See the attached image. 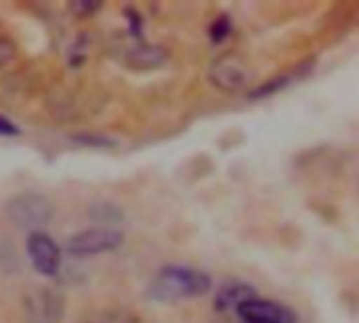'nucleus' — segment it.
I'll use <instances>...</instances> for the list:
<instances>
[{"label": "nucleus", "instance_id": "nucleus-1", "mask_svg": "<svg viewBox=\"0 0 359 323\" xmlns=\"http://www.w3.org/2000/svg\"><path fill=\"white\" fill-rule=\"evenodd\" d=\"M212 290V277L196 267L164 265L151 280L147 296L154 303L172 305L189 298H202Z\"/></svg>", "mask_w": 359, "mask_h": 323}, {"label": "nucleus", "instance_id": "nucleus-2", "mask_svg": "<svg viewBox=\"0 0 359 323\" xmlns=\"http://www.w3.org/2000/svg\"><path fill=\"white\" fill-rule=\"evenodd\" d=\"M6 214L15 227L32 233V231H42V227H46L50 223L55 210H53V204L44 195L25 191V193H17L15 198L8 200Z\"/></svg>", "mask_w": 359, "mask_h": 323}, {"label": "nucleus", "instance_id": "nucleus-3", "mask_svg": "<svg viewBox=\"0 0 359 323\" xmlns=\"http://www.w3.org/2000/svg\"><path fill=\"white\" fill-rule=\"evenodd\" d=\"M124 244V235L111 227H90L80 233H74L65 242V252L74 259L99 256L105 252H114Z\"/></svg>", "mask_w": 359, "mask_h": 323}, {"label": "nucleus", "instance_id": "nucleus-4", "mask_svg": "<svg viewBox=\"0 0 359 323\" xmlns=\"http://www.w3.org/2000/svg\"><path fill=\"white\" fill-rule=\"evenodd\" d=\"M23 315L27 323H61L65 315V296L50 286L34 288L23 296Z\"/></svg>", "mask_w": 359, "mask_h": 323}, {"label": "nucleus", "instance_id": "nucleus-5", "mask_svg": "<svg viewBox=\"0 0 359 323\" xmlns=\"http://www.w3.org/2000/svg\"><path fill=\"white\" fill-rule=\"evenodd\" d=\"M208 78L219 90L238 92L248 84L250 69H248V63L236 50H229L212 61V65L208 69Z\"/></svg>", "mask_w": 359, "mask_h": 323}, {"label": "nucleus", "instance_id": "nucleus-6", "mask_svg": "<svg viewBox=\"0 0 359 323\" xmlns=\"http://www.w3.org/2000/svg\"><path fill=\"white\" fill-rule=\"evenodd\" d=\"M25 252L36 273L55 277L61 269V250L46 231H32L25 240Z\"/></svg>", "mask_w": 359, "mask_h": 323}, {"label": "nucleus", "instance_id": "nucleus-7", "mask_svg": "<svg viewBox=\"0 0 359 323\" xmlns=\"http://www.w3.org/2000/svg\"><path fill=\"white\" fill-rule=\"evenodd\" d=\"M236 313L244 323H299V315L290 307L259 296L240 305Z\"/></svg>", "mask_w": 359, "mask_h": 323}, {"label": "nucleus", "instance_id": "nucleus-8", "mask_svg": "<svg viewBox=\"0 0 359 323\" xmlns=\"http://www.w3.org/2000/svg\"><path fill=\"white\" fill-rule=\"evenodd\" d=\"M257 298V290L250 286V284H244V282H225L217 294H215V311L217 313H227V311H236L240 305H244L246 301H252Z\"/></svg>", "mask_w": 359, "mask_h": 323}, {"label": "nucleus", "instance_id": "nucleus-9", "mask_svg": "<svg viewBox=\"0 0 359 323\" xmlns=\"http://www.w3.org/2000/svg\"><path fill=\"white\" fill-rule=\"evenodd\" d=\"M166 57H168L166 48L147 44L143 40V42H137V46H133L128 50L126 63L130 67H135V69H156V67H160L166 61Z\"/></svg>", "mask_w": 359, "mask_h": 323}, {"label": "nucleus", "instance_id": "nucleus-10", "mask_svg": "<svg viewBox=\"0 0 359 323\" xmlns=\"http://www.w3.org/2000/svg\"><path fill=\"white\" fill-rule=\"evenodd\" d=\"M311 65H313V61H305L301 67H294L290 74H282V76H278V78H273V80L263 82L261 86H257V88H252V90L248 92V99H252V101H255V99H265V97H271V95L284 90L286 86H290V82H294L297 78L309 74V71H311Z\"/></svg>", "mask_w": 359, "mask_h": 323}, {"label": "nucleus", "instance_id": "nucleus-11", "mask_svg": "<svg viewBox=\"0 0 359 323\" xmlns=\"http://www.w3.org/2000/svg\"><path fill=\"white\" fill-rule=\"evenodd\" d=\"M88 217L95 223H99V227H111V225H116V223H120L124 219V212L111 202H95L88 208Z\"/></svg>", "mask_w": 359, "mask_h": 323}, {"label": "nucleus", "instance_id": "nucleus-12", "mask_svg": "<svg viewBox=\"0 0 359 323\" xmlns=\"http://www.w3.org/2000/svg\"><path fill=\"white\" fill-rule=\"evenodd\" d=\"M80 323H141V319L128 309H103L82 317Z\"/></svg>", "mask_w": 359, "mask_h": 323}, {"label": "nucleus", "instance_id": "nucleus-13", "mask_svg": "<svg viewBox=\"0 0 359 323\" xmlns=\"http://www.w3.org/2000/svg\"><path fill=\"white\" fill-rule=\"evenodd\" d=\"M69 139L82 147H93V149H114L118 145L116 139H111L107 135H97V132H76Z\"/></svg>", "mask_w": 359, "mask_h": 323}, {"label": "nucleus", "instance_id": "nucleus-14", "mask_svg": "<svg viewBox=\"0 0 359 323\" xmlns=\"http://www.w3.org/2000/svg\"><path fill=\"white\" fill-rule=\"evenodd\" d=\"M231 29H233L231 17H229V15H219V17L210 23V27H208V36H210L212 44H221V42H225V40L229 38Z\"/></svg>", "mask_w": 359, "mask_h": 323}, {"label": "nucleus", "instance_id": "nucleus-15", "mask_svg": "<svg viewBox=\"0 0 359 323\" xmlns=\"http://www.w3.org/2000/svg\"><path fill=\"white\" fill-rule=\"evenodd\" d=\"M124 15L128 17V32L133 34V38L137 42H143V17H141V13L135 8H126Z\"/></svg>", "mask_w": 359, "mask_h": 323}, {"label": "nucleus", "instance_id": "nucleus-16", "mask_svg": "<svg viewBox=\"0 0 359 323\" xmlns=\"http://www.w3.org/2000/svg\"><path fill=\"white\" fill-rule=\"evenodd\" d=\"M101 6H103L101 0H76V2H72V11H74L78 17H90V15H95Z\"/></svg>", "mask_w": 359, "mask_h": 323}, {"label": "nucleus", "instance_id": "nucleus-17", "mask_svg": "<svg viewBox=\"0 0 359 323\" xmlns=\"http://www.w3.org/2000/svg\"><path fill=\"white\" fill-rule=\"evenodd\" d=\"M17 53V46L11 38L6 36H0V67H4Z\"/></svg>", "mask_w": 359, "mask_h": 323}, {"label": "nucleus", "instance_id": "nucleus-18", "mask_svg": "<svg viewBox=\"0 0 359 323\" xmlns=\"http://www.w3.org/2000/svg\"><path fill=\"white\" fill-rule=\"evenodd\" d=\"M19 126L13 122V120H8L6 116H2L0 114V137H6V139H15V137H19Z\"/></svg>", "mask_w": 359, "mask_h": 323}, {"label": "nucleus", "instance_id": "nucleus-19", "mask_svg": "<svg viewBox=\"0 0 359 323\" xmlns=\"http://www.w3.org/2000/svg\"><path fill=\"white\" fill-rule=\"evenodd\" d=\"M84 48H86V38H80L78 44L72 48V61H69V63H72L74 67H80V65L84 63V59H86Z\"/></svg>", "mask_w": 359, "mask_h": 323}]
</instances>
